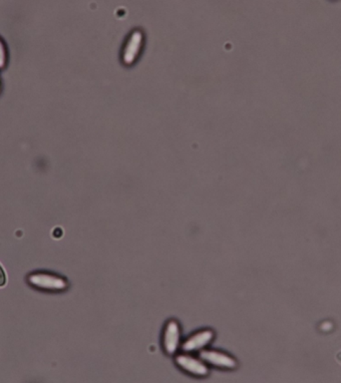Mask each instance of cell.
Wrapping results in <instances>:
<instances>
[{"instance_id": "5", "label": "cell", "mask_w": 341, "mask_h": 383, "mask_svg": "<svg viewBox=\"0 0 341 383\" xmlns=\"http://www.w3.org/2000/svg\"><path fill=\"white\" fill-rule=\"evenodd\" d=\"M6 48H4V45L2 43L1 40H0V68L4 67V64H6Z\"/></svg>"}, {"instance_id": "3", "label": "cell", "mask_w": 341, "mask_h": 383, "mask_svg": "<svg viewBox=\"0 0 341 383\" xmlns=\"http://www.w3.org/2000/svg\"><path fill=\"white\" fill-rule=\"evenodd\" d=\"M200 356L208 363L215 364V365L225 366V368H233L236 366V361L227 354H222V352L203 351L201 352Z\"/></svg>"}, {"instance_id": "6", "label": "cell", "mask_w": 341, "mask_h": 383, "mask_svg": "<svg viewBox=\"0 0 341 383\" xmlns=\"http://www.w3.org/2000/svg\"><path fill=\"white\" fill-rule=\"evenodd\" d=\"M6 283V276L4 273V269L0 266V287H4Z\"/></svg>"}, {"instance_id": "7", "label": "cell", "mask_w": 341, "mask_h": 383, "mask_svg": "<svg viewBox=\"0 0 341 383\" xmlns=\"http://www.w3.org/2000/svg\"><path fill=\"white\" fill-rule=\"evenodd\" d=\"M336 359H337L338 363L341 364V351L336 354Z\"/></svg>"}, {"instance_id": "2", "label": "cell", "mask_w": 341, "mask_h": 383, "mask_svg": "<svg viewBox=\"0 0 341 383\" xmlns=\"http://www.w3.org/2000/svg\"><path fill=\"white\" fill-rule=\"evenodd\" d=\"M213 339H214V332L212 330H203V332L196 333L186 340L183 344V349L185 351H196L206 347L208 342H212Z\"/></svg>"}, {"instance_id": "4", "label": "cell", "mask_w": 341, "mask_h": 383, "mask_svg": "<svg viewBox=\"0 0 341 383\" xmlns=\"http://www.w3.org/2000/svg\"><path fill=\"white\" fill-rule=\"evenodd\" d=\"M177 363L185 370L196 373V375H205L208 372L207 368L202 363L196 361L195 358H191V356H179L177 358Z\"/></svg>"}, {"instance_id": "1", "label": "cell", "mask_w": 341, "mask_h": 383, "mask_svg": "<svg viewBox=\"0 0 341 383\" xmlns=\"http://www.w3.org/2000/svg\"><path fill=\"white\" fill-rule=\"evenodd\" d=\"M180 342V328L176 321H170L166 326L164 347L169 354L176 352Z\"/></svg>"}]
</instances>
